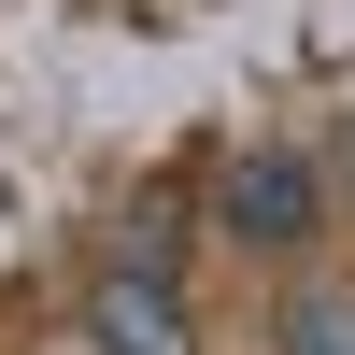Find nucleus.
Segmentation results:
<instances>
[{"label":"nucleus","instance_id":"obj_1","mask_svg":"<svg viewBox=\"0 0 355 355\" xmlns=\"http://www.w3.org/2000/svg\"><path fill=\"white\" fill-rule=\"evenodd\" d=\"M214 214H227V242H313V227H327V185H313V157H284V142H256L242 171H227L214 185Z\"/></svg>","mask_w":355,"mask_h":355},{"label":"nucleus","instance_id":"obj_2","mask_svg":"<svg viewBox=\"0 0 355 355\" xmlns=\"http://www.w3.org/2000/svg\"><path fill=\"white\" fill-rule=\"evenodd\" d=\"M85 327H100V355H185V284L142 270V256H114L85 284Z\"/></svg>","mask_w":355,"mask_h":355},{"label":"nucleus","instance_id":"obj_3","mask_svg":"<svg viewBox=\"0 0 355 355\" xmlns=\"http://www.w3.org/2000/svg\"><path fill=\"white\" fill-rule=\"evenodd\" d=\"M284 355H355V284H299L284 299Z\"/></svg>","mask_w":355,"mask_h":355}]
</instances>
